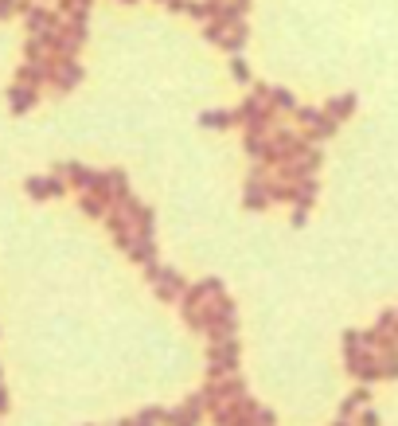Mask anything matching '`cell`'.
I'll return each instance as SVG.
<instances>
[{"instance_id": "obj_1", "label": "cell", "mask_w": 398, "mask_h": 426, "mask_svg": "<svg viewBox=\"0 0 398 426\" xmlns=\"http://www.w3.org/2000/svg\"><path fill=\"white\" fill-rule=\"evenodd\" d=\"M199 419H203V395H192L184 407H176V411L164 415L168 426H199Z\"/></svg>"}, {"instance_id": "obj_2", "label": "cell", "mask_w": 398, "mask_h": 426, "mask_svg": "<svg viewBox=\"0 0 398 426\" xmlns=\"http://www.w3.org/2000/svg\"><path fill=\"white\" fill-rule=\"evenodd\" d=\"M24 188H28V196H36V199H51V196H63L66 184H63V177L51 172V177H31Z\"/></svg>"}, {"instance_id": "obj_3", "label": "cell", "mask_w": 398, "mask_h": 426, "mask_svg": "<svg viewBox=\"0 0 398 426\" xmlns=\"http://www.w3.org/2000/svg\"><path fill=\"white\" fill-rule=\"evenodd\" d=\"M8 102H12V114H28L31 106L39 102V86H28V82H16L8 90Z\"/></svg>"}, {"instance_id": "obj_4", "label": "cell", "mask_w": 398, "mask_h": 426, "mask_svg": "<svg viewBox=\"0 0 398 426\" xmlns=\"http://www.w3.org/2000/svg\"><path fill=\"white\" fill-rule=\"evenodd\" d=\"M235 364H238V348H235V340H227L223 348H211V375L230 372Z\"/></svg>"}, {"instance_id": "obj_5", "label": "cell", "mask_w": 398, "mask_h": 426, "mask_svg": "<svg viewBox=\"0 0 398 426\" xmlns=\"http://www.w3.org/2000/svg\"><path fill=\"white\" fill-rule=\"evenodd\" d=\"M352 110H355V98H352V94H344V98H336V102L328 106V118H336V122H340V118H347Z\"/></svg>"}, {"instance_id": "obj_6", "label": "cell", "mask_w": 398, "mask_h": 426, "mask_svg": "<svg viewBox=\"0 0 398 426\" xmlns=\"http://www.w3.org/2000/svg\"><path fill=\"white\" fill-rule=\"evenodd\" d=\"M265 98H270V106H277V110H297L293 106V94L289 90H262Z\"/></svg>"}, {"instance_id": "obj_7", "label": "cell", "mask_w": 398, "mask_h": 426, "mask_svg": "<svg viewBox=\"0 0 398 426\" xmlns=\"http://www.w3.org/2000/svg\"><path fill=\"white\" fill-rule=\"evenodd\" d=\"M16 12H24V0H0V20H8Z\"/></svg>"}, {"instance_id": "obj_8", "label": "cell", "mask_w": 398, "mask_h": 426, "mask_svg": "<svg viewBox=\"0 0 398 426\" xmlns=\"http://www.w3.org/2000/svg\"><path fill=\"white\" fill-rule=\"evenodd\" d=\"M230 122H235L230 114H203V125H219L223 129V125H230Z\"/></svg>"}, {"instance_id": "obj_9", "label": "cell", "mask_w": 398, "mask_h": 426, "mask_svg": "<svg viewBox=\"0 0 398 426\" xmlns=\"http://www.w3.org/2000/svg\"><path fill=\"white\" fill-rule=\"evenodd\" d=\"M230 71H235V79H238V82L250 79V71H246V63H243V59H230Z\"/></svg>"}, {"instance_id": "obj_10", "label": "cell", "mask_w": 398, "mask_h": 426, "mask_svg": "<svg viewBox=\"0 0 398 426\" xmlns=\"http://www.w3.org/2000/svg\"><path fill=\"white\" fill-rule=\"evenodd\" d=\"M359 426H379V419L371 411H363V419H359Z\"/></svg>"}, {"instance_id": "obj_11", "label": "cell", "mask_w": 398, "mask_h": 426, "mask_svg": "<svg viewBox=\"0 0 398 426\" xmlns=\"http://www.w3.org/2000/svg\"><path fill=\"white\" fill-rule=\"evenodd\" d=\"M8 411V391H4V383H0V415Z\"/></svg>"}]
</instances>
